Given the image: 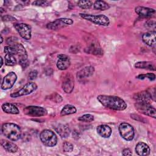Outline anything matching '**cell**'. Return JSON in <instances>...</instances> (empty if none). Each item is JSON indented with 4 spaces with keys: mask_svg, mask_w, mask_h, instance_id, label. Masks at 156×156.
Returning a JSON list of instances; mask_svg holds the SVG:
<instances>
[{
    "mask_svg": "<svg viewBox=\"0 0 156 156\" xmlns=\"http://www.w3.org/2000/svg\"><path fill=\"white\" fill-rule=\"evenodd\" d=\"M97 99L103 106L112 110L122 111L124 110L127 107L126 102L118 96L99 95L97 97Z\"/></svg>",
    "mask_w": 156,
    "mask_h": 156,
    "instance_id": "cell-1",
    "label": "cell"
},
{
    "mask_svg": "<svg viewBox=\"0 0 156 156\" xmlns=\"http://www.w3.org/2000/svg\"><path fill=\"white\" fill-rule=\"evenodd\" d=\"M2 132L6 138L13 141L19 140L21 135L20 126L12 122L4 123L2 126Z\"/></svg>",
    "mask_w": 156,
    "mask_h": 156,
    "instance_id": "cell-2",
    "label": "cell"
},
{
    "mask_svg": "<svg viewBox=\"0 0 156 156\" xmlns=\"http://www.w3.org/2000/svg\"><path fill=\"white\" fill-rule=\"evenodd\" d=\"M79 16L82 18L89 21L97 25L107 26L110 24L109 18L104 15H91L80 13L79 14Z\"/></svg>",
    "mask_w": 156,
    "mask_h": 156,
    "instance_id": "cell-3",
    "label": "cell"
},
{
    "mask_svg": "<svg viewBox=\"0 0 156 156\" xmlns=\"http://www.w3.org/2000/svg\"><path fill=\"white\" fill-rule=\"evenodd\" d=\"M40 138L41 143L47 147H54L57 143V135L53 131L49 129L42 130L40 134Z\"/></svg>",
    "mask_w": 156,
    "mask_h": 156,
    "instance_id": "cell-4",
    "label": "cell"
},
{
    "mask_svg": "<svg viewBox=\"0 0 156 156\" xmlns=\"http://www.w3.org/2000/svg\"><path fill=\"white\" fill-rule=\"evenodd\" d=\"M17 52V55L19 58V64L21 66L23 69H26L29 65L28 60L27 54L25 48L21 43H16L13 46Z\"/></svg>",
    "mask_w": 156,
    "mask_h": 156,
    "instance_id": "cell-5",
    "label": "cell"
},
{
    "mask_svg": "<svg viewBox=\"0 0 156 156\" xmlns=\"http://www.w3.org/2000/svg\"><path fill=\"white\" fill-rule=\"evenodd\" d=\"M135 109L140 113L152 117L154 118H156V110L154 107H153L149 102H136L135 104Z\"/></svg>",
    "mask_w": 156,
    "mask_h": 156,
    "instance_id": "cell-6",
    "label": "cell"
},
{
    "mask_svg": "<svg viewBox=\"0 0 156 156\" xmlns=\"http://www.w3.org/2000/svg\"><path fill=\"white\" fill-rule=\"evenodd\" d=\"M119 132L121 137L125 140L129 141H132L135 135L134 129L130 124L127 122H122L118 127Z\"/></svg>",
    "mask_w": 156,
    "mask_h": 156,
    "instance_id": "cell-7",
    "label": "cell"
},
{
    "mask_svg": "<svg viewBox=\"0 0 156 156\" xmlns=\"http://www.w3.org/2000/svg\"><path fill=\"white\" fill-rule=\"evenodd\" d=\"M23 112L25 115L32 117L44 116L48 114V112L46 108L36 105L27 106L24 107Z\"/></svg>",
    "mask_w": 156,
    "mask_h": 156,
    "instance_id": "cell-8",
    "label": "cell"
},
{
    "mask_svg": "<svg viewBox=\"0 0 156 156\" xmlns=\"http://www.w3.org/2000/svg\"><path fill=\"white\" fill-rule=\"evenodd\" d=\"M37 88V85L35 83L33 82H28L26 84H25L18 91L10 94V97L12 98H16L28 95L32 93L35 90H36Z\"/></svg>",
    "mask_w": 156,
    "mask_h": 156,
    "instance_id": "cell-9",
    "label": "cell"
},
{
    "mask_svg": "<svg viewBox=\"0 0 156 156\" xmlns=\"http://www.w3.org/2000/svg\"><path fill=\"white\" fill-rule=\"evenodd\" d=\"M15 29L20 35L26 40H29L32 37V28L26 23H15L13 25Z\"/></svg>",
    "mask_w": 156,
    "mask_h": 156,
    "instance_id": "cell-10",
    "label": "cell"
},
{
    "mask_svg": "<svg viewBox=\"0 0 156 156\" xmlns=\"http://www.w3.org/2000/svg\"><path fill=\"white\" fill-rule=\"evenodd\" d=\"M73 23H74L73 20L70 18H62L57 19L54 21L49 23L46 25V27L50 30H57V29L65 27L66 26H71Z\"/></svg>",
    "mask_w": 156,
    "mask_h": 156,
    "instance_id": "cell-11",
    "label": "cell"
},
{
    "mask_svg": "<svg viewBox=\"0 0 156 156\" xmlns=\"http://www.w3.org/2000/svg\"><path fill=\"white\" fill-rule=\"evenodd\" d=\"M17 79V76L15 72L11 71L6 74L3 78L1 88L3 90L10 89L15 84Z\"/></svg>",
    "mask_w": 156,
    "mask_h": 156,
    "instance_id": "cell-12",
    "label": "cell"
},
{
    "mask_svg": "<svg viewBox=\"0 0 156 156\" xmlns=\"http://www.w3.org/2000/svg\"><path fill=\"white\" fill-rule=\"evenodd\" d=\"M58 60L57 62V67L58 69L63 71L68 69L71 65L69 58L68 55L60 54L57 55Z\"/></svg>",
    "mask_w": 156,
    "mask_h": 156,
    "instance_id": "cell-13",
    "label": "cell"
},
{
    "mask_svg": "<svg viewBox=\"0 0 156 156\" xmlns=\"http://www.w3.org/2000/svg\"><path fill=\"white\" fill-rule=\"evenodd\" d=\"M74 87V79L72 77L71 74H68L66 75L62 82V87L63 91L66 93H71Z\"/></svg>",
    "mask_w": 156,
    "mask_h": 156,
    "instance_id": "cell-14",
    "label": "cell"
},
{
    "mask_svg": "<svg viewBox=\"0 0 156 156\" xmlns=\"http://www.w3.org/2000/svg\"><path fill=\"white\" fill-rule=\"evenodd\" d=\"M135 11L136 14L141 17H150L155 13V9L143 6L136 7Z\"/></svg>",
    "mask_w": 156,
    "mask_h": 156,
    "instance_id": "cell-15",
    "label": "cell"
},
{
    "mask_svg": "<svg viewBox=\"0 0 156 156\" xmlns=\"http://www.w3.org/2000/svg\"><path fill=\"white\" fill-rule=\"evenodd\" d=\"M155 30L146 32L142 35V40L143 42L149 46H155Z\"/></svg>",
    "mask_w": 156,
    "mask_h": 156,
    "instance_id": "cell-16",
    "label": "cell"
},
{
    "mask_svg": "<svg viewBox=\"0 0 156 156\" xmlns=\"http://www.w3.org/2000/svg\"><path fill=\"white\" fill-rule=\"evenodd\" d=\"M135 152L140 156H146L149 155L151 149L149 146L144 142H138L135 146Z\"/></svg>",
    "mask_w": 156,
    "mask_h": 156,
    "instance_id": "cell-17",
    "label": "cell"
},
{
    "mask_svg": "<svg viewBox=\"0 0 156 156\" xmlns=\"http://www.w3.org/2000/svg\"><path fill=\"white\" fill-rule=\"evenodd\" d=\"M94 72V68L92 66H85L77 73V77L78 79L81 80L90 77Z\"/></svg>",
    "mask_w": 156,
    "mask_h": 156,
    "instance_id": "cell-18",
    "label": "cell"
},
{
    "mask_svg": "<svg viewBox=\"0 0 156 156\" xmlns=\"http://www.w3.org/2000/svg\"><path fill=\"white\" fill-rule=\"evenodd\" d=\"M54 130L57 133L61 136L62 138H66L69 136L70 133V129L65 124H57L54 127Z\"/></svg>",
    "mask_w": 156,
    "mask_h": 156,
    "instance_id": "cell-19",
    "label": "cell"
},
{
    "mask_svg": "<svg viewBox=\"0 0 156 156\" xmlns=\"http://www.w3.org/2000/svg\"><path fill=\"white\" fill-rule=\"evenodd\" d=\"M97 133L102 138H108L112 135V129L107 125L101 124L97 127L96 128Z\"/></svg>",
    "mask_w": 156,
    "mask_h": 156,
    "instance_id": "cell-20",
    "label": "cell"
},
{
    "mask_svg": "<svg viewBox=\"0 0 156 156\" xmlns=\"http://www.w3.org/2000/svg\"><path fill=\"white\" fill-rule=\"evenodd\" d=\"M1 144L4 149L10 153H15L18 149V146L16 144L6 140H1Z\"/></svg>",
    "mask_w": 156,
    "mask_h": 156,
    "instance_id": "cell-21",
    "label": "cell"
},
{
    "mask_svg": "<svg viewBox=\"0 0 156 156\" xmlns=\"http://www.w3.org/2000/svg\"><path fill=\"white\" fill-rule=\"evenodd\" d=\"M1 108L4 112L8 114L17 115L20 113V111L18 107L15 105L10 102L4 103L1 105Z\"/></svg>",
    "mask_w": 156,
    "mask_h": 156,
    "instance_id": "cell-22",
    "label": "cell"
},
{
    "mask_svg": "<svg viewBox=\"0 0 156 156\" xmlns=\"http://www.w3.org/2000/svg\"><path fill=\"white\" fill-rule=\"evenodd\" d=\"M133 99L139 102H149L151 100L150 94L147 90L136 93L133 96Z\"/></svg>",
    "mask_w": 156,
    "mask_h": 156,
    "instance_id": "cell-23",
    "label": "cell"
},
{
    "mask_svg": "<svg viewBox=\"0 0 156 156\" xmlns=\"http://www.w3.org/2000/svg\"><path fill=\"white\" fill-rule=\"evenodd\" d=\"M135 68L138 69H146L149 70L155 71V65L153 62L149 61H141L136 62L135 65Z\"/></svg>",
    "mask_w": 156,
    "mask_h": 156,
    "instance_id": "cell-24",
    "label": "cell"
},
{
    "mask_svg": "<svg viewBox=\"0 0 156 156\" xmlns=\"http://www.w3.org/2000/svg\"><path fill=\"white\" fill-rule=\"evenodd\" d=\"M76 112L77 109L74 105L71 104H66L62 108L60 112V116H64L66 115L74 114L76 113Z\"/></svg>",
    "mask_w": 156,
    "mask_h": 156,
    "instance_id": "cell-25",
    "label": "cell"
},
{
    "mask_svg": "<svg viewBox=\"0 0 156 156\" xmlns=\"http://www.w3.org/2000/svg\"><path fill=\"white\" fill-rule=\"evenodd\" d=\"M86 50H87V51H86L87 53L92 54L96 55H103V51L101 48L98 46H96L94 43H92L91 44H90V46L86 48Z\"/></svg>",
    "mask_w": 156,
    "mask_h": 156,
    "instance_id": "cell-26",
    "label": "cell"
},
{
    "mask_svg": "<svg viewBox=\"0 0 156 156\" xmlns=\"http://www.w3.org/2000/svg\"><path fill=\"white\" fill-rule=\"evenodd\" d=\"M93 7L96 10H105L110 8L109 4L104 1H96L93 3Z\"/></svg>",
    "mask_w": 156,
    "mask_h": 156,
    "instance_id": "cell-27",
    "label": "cell"
},
{
    "mask_svg": "<svg viewBox=\"0 0 156 156\" xmlns=\"http://www.w3.org/2000/svg\"><path fill=\"white\" fill-rule=\"evenodd\" d=\"M5 64L7 66H13L16 63V60L15 55L5 54L4 57Z\"/></svg>",
    "mask_w": 156,
    "mask_h": 156,
    "instance_id": "cell-28",
    "label": "cell"
},
{
    "mask_svg": "<svg viewBox=\"0 0 156 156\" xmlns=\"http://www.w3.org/2000/svg\"><path fill=\"white\" fill-rule=\"evenodd\" d=\"M78 6L82 9H88L91 8L93 4L91 1H79L77 2Z\"/></svg>",
    "mask_w": 156,
    "mask_h": 156,
    "instance_id": "cell-29",
    "label": "cell"
},
{
    "mask_svg": "<svg viewBox=\"0 0 156 156\" xmlns=\"http://www.w3.org/2000/svg\"><path fill=\"white\" fill-rule=\"evenodd\" d=\"M78 120L82 122H90L94 121V116L91 114H85L78 118Z\"/></svg>",
    "mask_w": 156,
    "mask_h": 156,
    "instance_id": "cell-30",
    "label": "cell"
},
{
    "mask_svg": "<svg viewBox=\"0 0 156 156\" xmlns=\"http://www.w3.org/2000/svg\"><path fill=\"white\" fill-rule=\"evenodd\" d=\"M4 52L5 54H9L12 55H17V52L14 48L10 46H6L4 48Z\"/></svg>",
    "mask_w": 156,
    "mask_h": 156,
    "instance_id": "cell-31",
    "label": "cell"
},
{
    "mask_svg": "<svg viewBox=\"0 0 156 156\" xmlns=\"http://www.w3.org/2000/svg\"><path fill=\"white\" fill-rule=\"evenodd\" d=\"M74 149V146L73 145L69 143V142H65L63 144V149L64 152H71L73 151Z\"/></svg>",
    "mask_w": 156,
    "mask_h": 156,
    "instance_id": "cell-32",
    "label": "cell"
},
{
    "mask_svg": "<svg viewBox=\"0 0 156 156\" xmlns=\"http://www.w3.org/2000/svg\"><path fill=\"white\" fill-rule=\"evenodd\" d=\"M51 99L55 102H57V103H59L60 102L62 101L63 99L62 98V96L60 95H59L57 93H55V94H52V96H51Z\"/></svg>",
    "mask_w": 156,
    "mask_h": 156,
    "instance_id": "cell-33",
    "label": "cell"
},
{
    "mask_svg": "<svg viewBox=\"0 0 156 156\" xmlns=\"http://www.w3.org/2000/svg\"><path fill=\"white\" fill-rule=\"evenodd\" d=\"M16 43H17V38L16 37H10L7 39V43L10 46H13Z\"/></svg>",
    "mask_w": 156,
    "mask_h": 156,
    "instance_id": "cell-34",
    "label": "cell"
},
{
    "mask_svg": "<svg viewBox=\"0 0 156 156\" xmlns=\"http://www.w3.org/2000/svg\"><path fill=\"white\" fill-rule=\"evenodd\" d=\"M149 94H150V96H151V99H152L153 101H155V88H151L150 89L147 90Z\"/></svg>",
    "mask_w": 156,
    "mask_h": 156,
    "instance_id": "cell-35",
    "label": "cell"
},
{
    "mask_svg": "<svg viewBox=\"0 0 156 156\" xmlns=\"http://www.w3.org/2000/svg\"><path fill=\"white\" fill-rule=\"evenodd\" d=\"M38 75V72L36 70H33L32 71H30L29 74V78L30 80H33L34 79H35L37 77Z\"/></svg>",
    "mask_w": 156,
    "mask_h": 156,
    "instance_id": "cell-36",
    "label": "cell"
},
{
    "mask_svg": "<svg viewBox=\"0 0 156 156\" xmlns=\"http://www.w3.org/2000/svg\"><path fill=\"white\" fill-rule=\"evenodd\" d=\"M46 3H47V2H46V1L38 0V1H34V2H32V5H38V6H43V5H44Z\"/></svg>",
    "mask_w": 156,
    "mask_h": 156,
    "instance_id": "cell-37",
    "label": "cell"
},
{
    "mask_svg": "<svg viewBox=\"0 0 156 156\" xmlns=\"http://www.w3.org/2000/svg\"><path fill=\"white\" fill-rule=\"evenodd\" d=\"M145 75V77L147 78L149 80L152 81L155 79V75L154 73H147Z\"/></svg>",
    "mask_w": 156,
    "mask_h": 156,
    "instance_id": "cell-38",
    "label": "cell"
},
{
    "mask_svg": "<svg viewBox=\"0 0 156 156\" xmlns=\"http://www.w3.org/2000/svg\"><path fill=\"white\" fill-rule=\"evenodd\" d=\"M122 154L123 155H132V153L130 151V149L129 148H126L122 151Z\"/></svg>",
    "mask_w": 156,
    "mask_h": 156,
    "instance_id": "cell-39",
    "label": "cell"
},
{
    "mask_svg": "<svg viewBox=\"0 0 156 156\" xmlns=\"http://www.w3.org/2000/svg\"><path fill=\"white\" fill-rule=\"evenodd\" d=\"M2 20H4V21H13V20H15V18L11 16L7 15V16L2 17Z\"/></svg>",
    "mask_w": 156,
    "mask_h": 156,
    "instance_id": "cell-40",
    "label": "cell"
},
{
    "mask_svg": "<svg viewBox=\"0 0 156 156\" xmlns=\"http://www.w3.org/2000/svg\"><path fill=\"white\" fill-rule=\"evenodd\" d=\"M136 78L138 79H142L143 80V79H145L146 77H145V75L144 74H140L138 76H136Z\"/></svg>",
    "mask_w": 156,
    "mask_h": 156,
    "instance_id": "cell-41",
    "label": "cell"
},
{
    "mask_svg": "<svg viewBox=\"0 0 156 156\" xmlns=\"http://www.w3.org/2000/svg\"><path fill=\"white\" fill-rule=\"evenodd\" d=\"M1 65H0V68H1L2 66V65H3V59L1 57Z\"/></svg>",
    "mask_w": 156,
    "mask_h": 156,
    "instance_id": "cell-42",
    "label": "cell"
},
{
    "mask_svg": "<svg viewBox=\"0 0 156 156\" xmlns=\"http://www.w3.org/2000/svg\"><path fill=\"white\" fill-rule=\"evenodd\" d=\"M3 41V38H2V36L1 35V43H2Z\"/></svg>",
    "mask_w": 156,
    "mask_h": 156,
    "instance_id": "cell-43",
    "label": "cell"
}]
</instances>
